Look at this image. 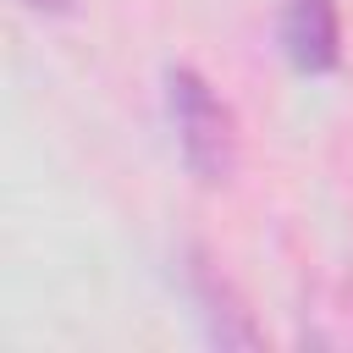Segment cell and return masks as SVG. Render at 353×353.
Here are the masks:
<instances>
[{
  "label": "cell",
  "instance_id": "2",
  "mask_svg": "<svg viewBox=\"0 0 353 353\" xmlns=\"http://www.w3.org/2000/svg\"><path fill=\"white\" fill-rule=\"evenodd\" d=\"M281 50L309 77L336 72L342 66V17H336V0H287L281 6Z\"/></svg>",
  "mask_w": 353,
  "mask_h": 353
},
{
  "label": "cell",
  "instance_id": "1",
  "mask_svg": "<svg viewBox=\"0 0 353 353\" xmlns=\"http://www.w3.org/2000/svg\"><path fill=\"white\" fill-rule=\"evenodd\" d=\"M165 105H171V127H176V149H182L188 171L199 182H226L237 171V121H232L226 99L193 66H171Z\"/></svg>",
  "mask_w": 353,
  "mask_h": 353
},
{
  "label": "cell",
  "instance_id": "3",
  "mask_svg": "<svg viewBox=\"0 0 353 353\" xmlns=\"http://www.w3.org/2000/svg\"><path fill=\"white\" fill-rule=\"evenodd\" d=\"M28 6H39V11H66L72 0H28Z\"/></svg>",
  "mask_w": 353,
  "mask_h": 353
}]
</instances>
